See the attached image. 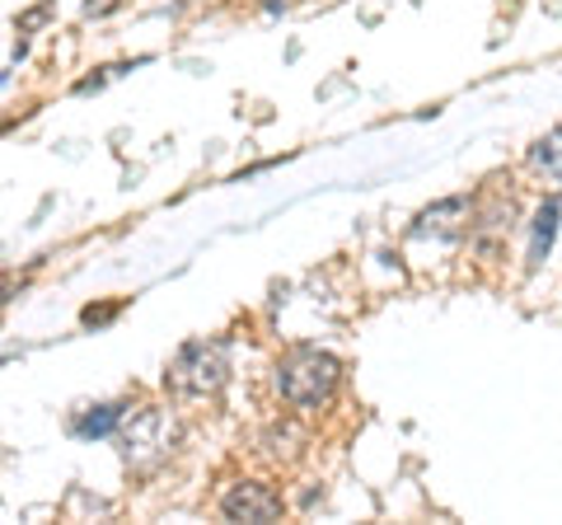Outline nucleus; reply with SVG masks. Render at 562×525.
Returning a JSON list of instances; mask_svg holds the SVG:
<instances>
[{
  "instance_id": "nucleus-1",
  "label": "nucleus",
  "mask_w": 562,
  "mask_h": 525,
  "mask_svg": "<svg viewBox=\"0 0 562 525\" xmlns=\"http://www.w3.org/2000/svg\"><path fill=\"white\" fill-rule=\"evenodd\" d=\"M225 380H231V338H192L173 353L165 390L179 399H206L221 394Z\"/></svg>"
},
{
  "instance_id": "nucleus-2",
  "label": "nucleus",
  "mask_w": 562,
  "mask_h": 525,
  "mask_svg": "<svg viewBox=\"0 0 562 525\" xmlns=\"http://www.w3.org/2000/svg\"><path fill=\"white\" fill-rule=\"evenodd\" d=\"M338 380H342V361L333 353H319V347H291V353L277 361V390L291 409L328 404Z\"/></svg>"
},
{
  "instance_id": "nucleus-3",
  "label": "nucleus",
  "mask_w": 562,
  "mask_h": 525,
  "mask_svg": "<svg viewBox=\"0 0 562 525\" xmlns=\"http://www.w3.org/2000/svg\"><path fill=\"white\" fill-rule=\"evenodd\" d=\"M117 450L132 469H155L173 455V442H179V423L169 417V409H136L117 417Z\"/></svg>"
},
{
  "instance_id": "nucleus-4",
  "label": "nucleus",
  "mask_w": 562,
  "mask_h": 525,
  "mask_svg": "<svg viewBox=\"0 0 562 525\" xmlns=\"http://www.w3.org/2000/svg\"><path fill=\"white\" fill-rule=\"evenodd\" d=\"M221 512L225 521H254V525H268L281 516V493L268 483H254V479H244L235 483L231 493L221 498Z\"/></svg>"
},
{
  "instance_id": "nucleus-5",
  "label": "nucleus",
  "mask_w": 562,
  "mask_h": 525,
  "mask_svg": "<svg viewBox=\"0 0 562 525\" xmlns=\"http://www.w3.org/2000/svg\"><path fill=\"white\" fill-rule=\"evenodd\" d=\"M469 221H473V202L469 198H446V202H436L427 206V212L417 216L413 225V235H436V239H460L469 231Z\"/></svg>"
},
{
  "instance_id": "nucleus-6",
  "label": "nucleus",
  "mask_w": 562,
  "mask_h": 525,
  "mask_svg": "<svg viewBox=\"0 0 562 525\" xmlns=\"http://www.w3.org/2000/svg\"><path fill=\"white\" fill-rule=\"evenodd\" d=\"M553 235H558V198H549L535 212V244H530V268H539L553 254Z\"/></svg>"
},
{
  "instance_id": "nucleus-7",
  "label": "nucleus",
  "mask_w": 562,
  "mask_h": 525,
  "mask_svg": "<svg viewBox=\"0 0 562 525\" xmlns=\"http://www.w3.org/2000/svg\"><path fill=\"white\" fill-rule=\"evenodd\" d=\"M122 413H127L122 404H99V409H90V413H85V417H80V423L70 427V432H76V436H85V442H90V436H109V432L117 427V417H122Z\"/></svg>"
},
{
  "instance_id": "nucleus-8",
  "label": "nucleus",
  "mask_w": 562,
  "mask_h": 525,
  "mask_svg": "<svg viewBox=\"0 0 562 525\" xmlns=\"http://www.w3.org/2000/svg\"><path fill=\"white\" fill-rule=\"evenodd\" d=\"M530 160H535L539 169H549V179H558V132H549V142H539V146L530 150Z\"/></svg>"
},
{
  "instance_id": "nucleus-9",
  "label": "nucleus",
  "mask_w": 562,
  "mask_h": 525,
  "mask_svg": "<svg viewBox=\"0 0 562 525\" xmlns=\"http://www.w3.org/2000/svg\"><path fill=\"white\" fill-rule=\"evenodd\" d=\"M113 314H117V305H99V310L90 305V310H85V314H80V320H85V324H90V328H94V324H109V320H113Z\"/></svg>"
},
{
  "instance_id": "nucleus-10",
  "label": "nucleus",
  "mask_w": 562,
  "mask_h": 525,
  "mask_svg": "<svg viewBox=\"0 0 562 525\" xmlns=\"http://www.w3.org/2000/svg\"><path fill=\"white\" fill-rule=\"evenodd\" d=\"M122 0H85V14H90V20H99V14H109V10H117Z\"/></svg>"
}]
</instances>
